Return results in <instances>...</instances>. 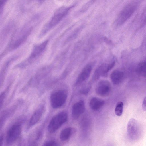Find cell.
I'll return each instance as SVG.
<instances>
[{
	"label": "cell",
	"mask_w": 146,
	"mask_h": 146,
	"mask_svg": "<svg viewBox=\"0 0 146 146\" xmlns=\"http://www.w3.org/2000/svg\"><path fill=\"white\" fill-rule=\"evenodd\" d=\"M42 146H57V144L54 140H50L44 142Z\"/></svg>",
	"instance_id": "obj_18"
},
{
	"label": "cell",
	"mask_w": 146,
	"mask_h": 146,
	"mask_svg": "<svg viewBox=\"0 0 146 146\" xmlns=\"http://www.w3.org/2000/svg\"><path fill=\"white\" fill-rule=\"evenodd\" d=\"M75 130L71 127H68L63 129L61 132L60 138L63 141L67 140L74 132Z\"/></svg>",
	"instance_id": "obj_15"
},
{
	"label": "cell",
	"mask_w": 146,
	"mask_h": 146,
	"mask_svg": "<svg viewBox=\"0 0 146 146\" xmlns=\"http://www.w3.org/2000/svg\"><path fill=\"white\" fill-rule=\"evenodd\" d=\"M3 135L1 136L0 138V146H2L3 141Z\"/></svg>",
	"instance_id": "obj_22"
},
{
	"label": "cell",
	"mask_w": 146,
	"mask_h": 146,
	"mask_svg": "<svg viewBox=\"0 0 146 146\" xmlns=\"http://www.w3.org/2000/svg\"><path fill=\"white\" fill-rule=\"evenodd\" d=\"M67 98L66 92L64 90H60L53 93L50 98L51 104L54 108L61 107L65 103Z\"/></svg>",
	"instance_id": "obj_4"
},
{
	"label": "cell",
	"mask_w": 146,
	"mask_h": 146,
	"mask_svg": "<svg viewBox=\"0 0 146 146\" xmlns=\"http://www.w3.org/2000/svg\"><path fill=\"white\" fill-rule=\"evenodd\" d=\"M5 97V94L4 93H2V94L1 95L0 97V106L1 107V104L3 103V101L4 100V98Z\"/></svg>",
	"instance_id": "obj_21"
},
{
	"label": "cell",
	"mask_w": 146,
	"mask_h": 146,
	"mask_svg": "<svg viewBox=\"0 0 146 146\" xmlns=\"http://www.w3.org/2000/svg\"><path fill=\"white\" fill-rule=\"evenodd\" d=\"M138 5L137 2L135 1L127 4L119 14L116 21L117 24L121 25L125 22L134 13Z\"/></svg>",
	"instance_id": "obj_2"
},
{
	"label": "cell",
	"mask_w": 146,
	"mask_h": 146,
	"mask_svg": "<svg viewBox=\"0 0 146 146\" xmlns=\"http://www.w3.org/2000/svg\"><path fill=\"white\" fill-rule=\"evenodd\" d=\"M115 61L113 60L109 64H103L101 65L95 71L94 77L95 80H97L100 76H106L108 72L114 66Z\"/></svg>",
	"instance_id": "obj_8"
},
{
	"label": "cell",
	"mask_w": 146,
	"mask_h": 146,
	"mask_svg": "<svg viewBox=\"0 0 146 146\" xmlns=\"http://www.w3.org/2000/svg\"><path fill=\"white\" fill-rule=\"evenodd\" d=\"M123 104L122 102L120 101L117 104L115 109V113L118 116H121L123 113Z\"/></svg>",
	"instance_id": "obj_17"
},
{
	"label": "cell",
	"mask_w": 146,
	"mask_h": 146,
	"mask_svg": "<svg viewBox=\"0 0 146 146\" xmlns=\"http://www.w3.org/2000/svg\"><path fill=\"white\" fill-rule=\"evenodd\" d=\"M111 89V85L109 82L106 80L100 81L96 88V93L102 96H106L110 94Z\"/></svg>",
	"instance_id": "obj_7"
},
{
	"label": "cell",
	"mask_w": 146,
	"mask_h": 146,
	"mask_svg": "<svg viewBox=\"0 0 146 146\" xmlns=\"http://www.w3.org/2000/svg\"><path fill=\"white\" fill-rule=\"evenodd\" d=\"M43 113V108H40L35 111L30 119L28 126L27 127V130L36 124L39 121L42 116Z\"/></svg>",
	"instance_id": "obj_12"
},
{
	"label": "cell",
	"mask_w": 146,
	"mask_h": 146,
	"mask_svg": "<svg viewBox=\"0 0 146 146\" xmlns=\"http://www.w3.org/2000/svg\"><path fill=\"white\" fill-rule=\"evenodd\" d=\"M68 115L65 112H60L53 117L50 121L48 130L50 133L55 132L67 121Z\"/></svg>",
	"instance_id": "obj_1"
},
{
	"label": "cell",
	"mask_w": 146,
	"mask_h": 146,
	"mask_svg": "<svg viewBox=\"0 0 146 146\" xmlns=\"http://www.w3.org/2000/svg\"><path fill=\"white\" fill-rule=\"evenodd\" d=\"M72 7H62L58 9L51 19L48 25V29L53 27L58 24L67 14Z\"/></svg>",
	"instance_id": "obj_6"
},
{
	"label": "cell",
	"mask_w": 146,
	"mask_h": 146,
	"mask_svg": "<svg viewBox=\"0 0 146 146\" xmlns=\"http://www.w3.org/2000/svg\"><path fill=\"white\" fill-rule=\"evenodd\" d=\"M104 41L106 44L109 45H112L113 43L112 41L106 37L103 38Z\"/></svg>",
	"instance_id": "obj_19"
},
{
	"label": "cell",
	"mask_w": 146,
	"mask_h": 146,
	"mask_svg": "<svg viewBox=\"0 0 146 146\" xmlns=\"http://www.w3.org/2000/svg\"><path fill=\"white\" fill-rule=\"evenodd\" d=\"M124 77V73L121 71L115 70L113 71L110 75V78L114 85H118L122 81Z\"/></svg>",
	"instance_id": "obj_13"
},
{
	"label": "cell",
	"mask_w": 146,
	"mask_h": 146,
	"mask_svg": "<svg viewBox=\"0 0 146 146\" xmlns=\"http://www.w3.org/2000/svg\"><path fill=\"white\" fill-rule=\"evenodd\" d=\"M104 104V100L96 97H93L90 101L89 105L92 110L97 111L100 109Z\"/></svg>",
	"instance_id": "obj_14"
},
{
	"label": "cell",
	"mask_w": 146,
	"mask_h": 146,
	"mask_svg": "<svg viewBox=\"0 0 146 146\" xmlns=\"http://www.w3.org/2000/svg\"><path fill=\"white\" fill-rule=\"evenodd\" d=\"M136 71L137 73L139 75L146 77V62H143L139 64Z\"/></svg>",
	"instance_id": "obj_16"
},
{
	"label": "cell",
	"mask_w": 146,
	"mask_h": 146,
	"mask_svg": "<svg viewBox=\"0 0 146 146\" xmlns=\"http://www.w3.org/2000/svg\"><path fill=\"white\" fill-rule=\"evenodd\" d=\"M21 131L22 127L20 124L17 123L12 125L7 133L6 141L7 145H12L19 137Z\"/></svg>",
	"instance_id": "obj_5"
},
{
	"label": "cell",
	"mask_w": 146,
	"mask_h": 146,
	"mask_svg": "<svg viewBox=\"0 0 146 146\" xmlns=\"http://www.w3.org/2000/svg\"><path fill=\"white\" fill-rule=\"evenodd\" d=\"M48 41L46 40L41 43L35 46L30 56V58L38 57L44 52L48 44Z\"/></svg>",
	"instance_id": "obj_11"
},
{
	"label": "cell",
	"mask_w": 146,
	"mask_h": 146,
	"mask_svg": "<svg viewBox=\"0 0 146 146\" xmlns=\"http://www.w3.org/2000/svg\"><path fill=\"white\" fill-rule=\"evenodd\" d=\"M92 69L91 66L89 64L85 66L78 75L76 84H79L86 80L89 77Z\"/></svg>",
	"instance_id": "obj_10"
},
{
	"label": "cell",
	"mask_w": 146,
	"mask_h": 146,
	"mask_svg": "<svg viewBox=\"0 0 146 146\" xmlns=\"http://www.w3.org/2000/svg\"><path fill=\"white\" fill-rule=\"evenodd\" d=\"M142 108L143 110L146 111V97L144 98L143 100Z\"/></svg>",
	"instance_id": "obj_20"
},
{
	"label": "cell",
	"mask_w": 146,
	"mask_h": 146,
	"mask_svg": "<svg viewBox=\"0 0 146 146\" xmlns=\"http://www.w3.org/2000/svg\"><path fill=\"white\" fill-rule=\"evenodd\" d=\"M127 132L129 138L135 140L139 139L141 133L140 127L138 122L133 118L129 121L127 126Z\"/></svg>",
	"instance_id": "obj_3"
},
{
	"label": "cell",
	"mask_w": 146,
	"mask_h": 146,
	"mask_svg": "<svg viewBox=\"0 0 146 146\" xmlns=\"http://www.w3.org/2000/svg\"><path fill=\"white\" fill-rule=\"evenodd\" d=\"M85 105L84 101L80 100L73 105L72 110V115L74 119L78 118L84 112L85 110Z\"/></svg>",
	"instance_id": "obj_9"
}]
</instances>
